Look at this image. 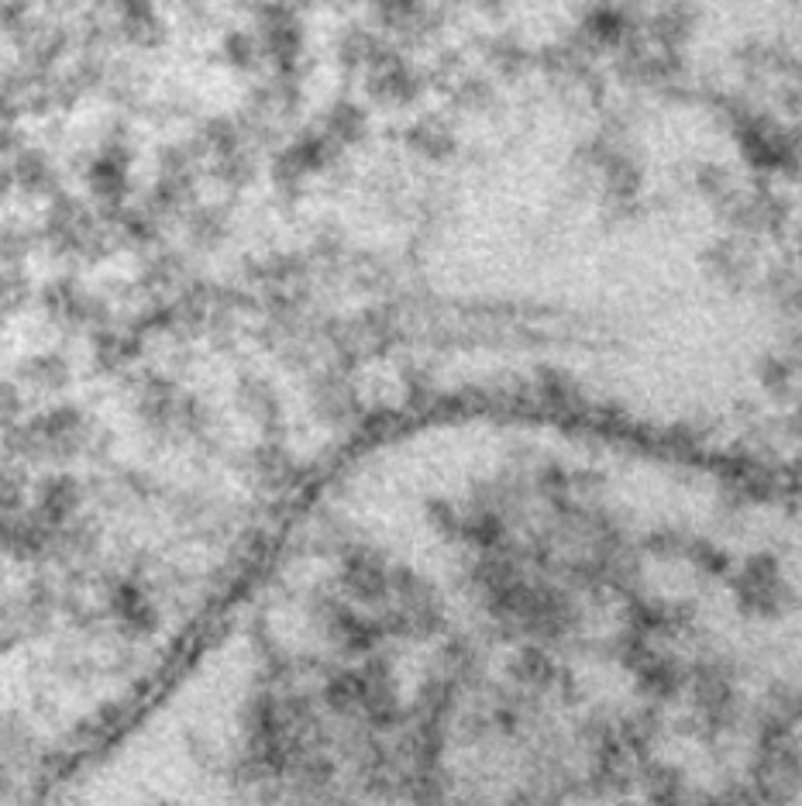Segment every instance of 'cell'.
Masks as SVG:
<instances>
[{
    "mask_svg": "<svg viewBox=\"0 0 802 806\" xmlns=\"http://www.w3.org/2000/svg\"><path fill=\"white\" fill-rule=\"evenodd\" d=\"M341 583L345 593L358 603H379L393 589V572L386 569V562L376 552H348L345 565H341Z\"/></svg>",
    "mask_w": 802,
    "mask_h": 806,
    "instance_id": "cell-1",
    "label": "cell"
},
{
    "mask_svg": "<svg viewBox=\"0 0 802 806\" xmlns=\"http://www.w3.org/2000/svg\"><path fill=\"white\" fill-rule=\"evenodd\" d=\"M362 679V710L372 724L389 727L396 717H400V700H396V682L393 672H389V662L383 658H369L365 669L358 672Z\"/></svg>",
    "mask_w": 802,
    "mask_h": 806,
    "instance_id": "cell-2",
    "label": "cell"
},
{
    "mask_svg": "<svg viewBox=\"0 0 802 806\" xmlns=\"http://www.w3.org/2000/svg\"><path fill=\"white\" fill-rule=\"evenodd\" d=\"M28 438L52 455L80 452L83 441H87V421H83L80 410L62 407V410H52L49 417H42V421L28 431Z\"/></svg>",
    "mask_w": 802,
    "mask_h": 806,
    "instance_id": "cell-3",
    "label": "cell"
},
{
    "mask_svg": "<svg viewBox=\"0 0 802 806\" xmlns=\"http://www.w3.org/2000/svg\"><path fill=\"white\" fill-rule=\"evenodd\" d=\"M76 503H80V486H76V479L56 476V479H49V483H42V490H38L35 514L52 527H66L69 517L76 514Z\"/></svg>",
    "mask_w": 802,
    "mask_h": 806,
    "instance_id": "cell-4",
    "label": "cell"
},
{
    "mask_svg": "<svg viewBox=\"0 0 802 806\" xmlns=\"http://www.w3.org/2000/svg\"><path fill=\"white\" fill-rule=\"evenodd\" d=\"M417 90V80L410 69H403L400 62H383L372 76V93L383 100H410Z\"/></svg>",
    "mask_w": 802,
    "mask_h": 806,
    "instance_id": "cell-5",
    "label": "cell"
},
{
    "mask_svg": "<svg viewBox=\"0 0 802 806\" xmlns=\"http://www.w3.org/2000/svg\"><path fill=\"white\" fill-rule=\"evenodd\" d=\"M90 183H93V190H97V197L118 200L121 190H124V162H121V152L104 155V159L93 166Z\"/></svg>",
    "mask_w": 802,
    "mask_h": 806,
    "instance_id": "cell-6",
    "label": "cell"
},
{
    "mask_svg": "<svg viewBox=\"0 0 802 806\" xmlns=\"http://www.w3.org/2000/svg\"><path fill=\"white\" fill-rule=\"evenodd\" d=\"M362 131H365V114L355 104H338L331 111V135L338 142H355Z\"/></svg>",
    "mask_w": 802,
    "mask_h": 806,
    "instance_id": "cell-7",
    "label": "cell"
},
{
    "mask_svg": "<svg viewBox=\"0 0 802 806\" xmlns=\"http://www.w3.org/2000/svg\"><path fill=\"white\" fill-rule=\"evenodd\" d=\"M124 21H128V35L135 42H155V35H159V21H155V11L149 4H128Z\"/></svg>",
    "mask_w": 802,
    "mask_h": 806,
    "instance_id": "cell-8",
    "label": "cell"
},
{
    "mask_svg": "<svg viewBox=\"0 0 802 806\" xmlns=\"http://www.w3.org/2000/svg\"><path fill=\"white\" fill-rule=\"evenodd\" d=\"M18 180L28 186V190H45L52 183V166L42 159V155L28 152L18 159Z\"/></svg>",
    "mask_w": 802,
    "mask_h": 806,
    "instance_id": "cell-9",
    "label": "cell"
},
{
    "mask_svg": "<svg viewBox=\"0 0 802 806\" xmlns=\"http://www.w3.org/2000/svg\"><path fill=\"white\" fill-rule=\"evenodd\" d=\"M410 142H414L417 149L427 152V155H448L451 152V135H448V131H441V128H434L431 121L410 131Z\"/></svg>",
    "mask_w": 802,
    "mask_h": 806,
    "instance_id": "cell-10",
    "label": "cell"
},
{
    "mask_svg": "<svg viewBox=\"0 0 802 806\" xmlns=\"http://www.w3.org/2000/svg\"><path fill=\"white\" fill-rule=\"evenodd\" d=\"M513 676L520 682H544L548 679V658L537 655V651H524V655L513 662Z\"/></svg>",
    "mask_w": 802,
    "mask_h": 806,
    "instance_id": "cell-11",
    "label": "cell"
},
{
    "mask_svg": "<svg viewBox=\"0 0 802 806\" xmlns=\"http://www.w3.org/2000/svg\"><path fill=\"white\" fill-rule=\"evenodd\" d=\"M28 376L35 379L38 386H59V383H66V366H62L56 355H49V359H35V362H31Z\"/></svg>",
    "mask_w": 802,
    "mask_h": 806,
    "instance_id": "cell-12",
    "label": "cell"
},
{
    "mask_svg": "<svg viewBox=\"0 0 802 806\" xmlns=\"http://www.w3.org/2000/svg\"><path fill=\"white\" fill-rule=\"evenodd\" d=\"M369 52H372V42L362 35V31H352V35L345 38V45H341V56H345V62H362Z\"/></svg>",
    "mask_w": 802,
    "mask_h": 806,
    "instance_id": "cell-13",
    "label": "cell"
},
{
    "mask_svg": "<svg viewBox=\"0 0 802 806\" xmlns=\"http://www.w3.org/2000/svg\"><path fill=\"white\" fill-rule=\"evenodd\" d=\"M228 56L238 62V66H252V56H255V45L248 35H231L228 38Z\"/></svg>",
    "mask_w": 802,
    "mask_h": 806,
    "instance_id": "cell-14",
    "label": "cell"
}]
</instances>
